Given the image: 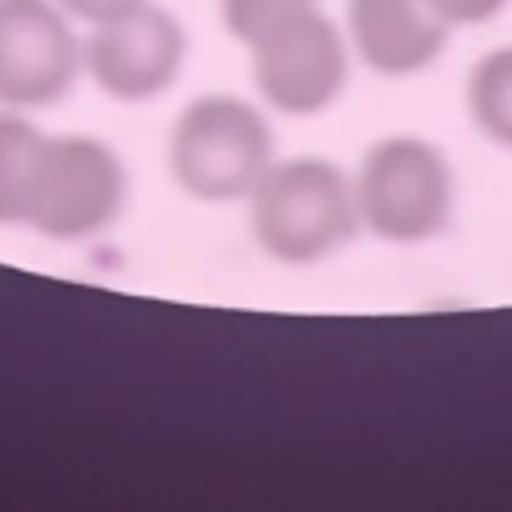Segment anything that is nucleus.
<instances>
[{
	"mask_svg": "<svg viewBox=\"0 0 512 512\" xmlns=\"http://www.w3.org/2000/svg\"><path fill=\"white\" fill-rule=\"evenodd\" d=\"M252 240L280 264H320L364 224L348 172L320 156L272 160L248 196Z\"/></svg>",
	"mask_w": 512,
	"mask_h": 512,
	"instance_id": "1",
	"label": "nucleus"
},
{
	"mask_svg": "<svg viewBox=\"0 0 512 512\" xmlns=\"http://www.w3.org/2000/svg\"><path fill=\"white\" fill-rule=\"evenodd\" d=\"M172 180L196 200L252 196L272 168V128L264 112L240 96L208 92L180 108L168 136Z\"/></svg>",
	"mask_w": 512,
	"mask_h": 512,
	"instance_id": "2",
	"label": "nucleus"
},
{
	"mask_svg": "<svg viewBox=\"0 0 512 512\" xmlns=\"http://www.w3.org/2000/svg\"><path fill=\"white\" fill-rule=\"evenodd\" d=\"M360 224L388 244H424L452 224L456 172L424 136H384L356 168Z\"/></svg>",
	"mask_w": 512,
	"mask_h": 512,
	"instance_id": "3",
	"label": "nucleus"
},
{
	"mask_svg": "<svg viewBox=\"0 0 512 512\" xmlns=\"http://www.w3.org/2000/svg\"><path fill=\"white\" fill-rule=\"evenodd\" d=\"M128 200V168L96 136H44L32 168L24 228L48 240H88L104 232Z\"/></svg>",
	"mask_w": 512,
	"mask_h": 512,
	"instance_id": "4",
	"label": "nucleus"
},
{
	"mask_svg": "<svg viewBox=\"0 0 512 512\" xmlns=\"http://www.w3.org/2000/svg\"><path fill=\"white\" fill-rule=\"evenodd\" d=\"M80 52L84 72L104 96L140 104L176 84L188 40L168 8L144 0L104 24H92L88 40H80Z\"/></svg>",
	"mask_w": 512,
	"mask_h": 512,
	"instance_id": "5",
	"label": "nucleus"
},
{
	"mask_svg": "<svg viewBox=\"0 0 512 512\" xmlns=\"http://www.w3.org/2000/svg\"><path fill=\"white\" fill-rule=\"evenodd\" d=\"M248 52L256 92L284 116H316L348 84V44L320 8L292 16Z\"/></svg>",
	"mask_w": 512,
	"mask_h": 512,
	"instance_id": "6",
	"label": "nucleus"
},
{
	"mask_svg": "<svg viewBox=\"0 0 512 512\" xmlns=\"http://www.w3.org/2000/svg\"><path fill=\"white\" fill-rule=\"evenodd\" d=\"M84 68L80 40L56 0H0V104L48 108Z\"/></svg>",
	"mask_w": 512,
	"mask_h": 512,
	"instance_id": "7",
	"label": "nucleus"
},
{
	"mask_svg": "<svg viewBox=\"0 0 512 512\" xmlns=\"http://www.w3.org/2000/svg\"><path fill=\"white\" fill-rule=\"evenodd\" d=\"M344 12L356 56L380 76H412L448 44V24L428 0H348Z\"/></svg>",
	"mask_w": 512,
	"mask_h": 512,
	"instance_id": "8",
	"label": "nucleus"
},
{
	"mask_svg": "<svg viewBox=\"0 0 512 512\" xmlns=\"http://www.w3.org/2000/svg\"><path fill=\"white\" fill-rule=\"evenodd\" d=\"M464 108L472 128L512 152V44L484 52L464 80Z\"/></svg>",
	"mask_w": 512,
	"mask_h": 512,
	"instance_id": "9",
	"label": "nucleus"
},
{
	"mask_svg": "<svg viewBox=\"0 0 512 512\" xmlns=\"http://www.w3.org/2000/svg\"><path fill=\"white\" fill-rule=\"evenodd\" d=\"M44 132L16 108L0 112V228H24L28 188Z\"/></svg>",
	"mask_w": 512,
	"mask_h": 512,
	"instance_id": "10",
	"label": "nucleus"
},
{
	"mask_svg": "<svg viewBox=\"0 0 512 512\" xmlns=\"http://www.w3.org/2000/svg\"><path fill=\"white\" fill-rule=\"evenodd\" d=\"M308 8H316V0H220V24L232 40L252 48L256 40H264Z\"/></svg>",
	"mask_w": 512,
	"mask_h": 512,
	"instance_id": "11",
	"label": "nucleus"
},
{
	"mask_svg": "<svg viewBox=\"0 0 512 512\" xmlns=\"http://www.w3.org/2000/svg\"><path fill=\"white\" fill-rule=\"evenodd\" d=\"M428 4L448 28H476L496 20L512 0H428Z\"/></svg>",
	"mask_w": 512,
	"mask_h": 512,
	"instance_id": "12",
	"label": "nucleus"
},
{
	"mask_svg": "<svg viewBox=\"0 0 512 512\" xmlns=\"http://www.w3.org/2000/svg\"><path fill=\"white\" fill-rule=\"evenodd\" d=\"M56 4H60L68 16H76V20L104 24V20L128 12V8H136V4H144V0H56Z\"/></svg>",
	"mask_w": 512,
	"mask_h": 512,
	"instance_id": "13",
	"label": "nucleus"
}]
</instances>
